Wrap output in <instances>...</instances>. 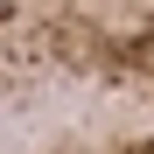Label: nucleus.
I'll return each mask as SVG.
<instances>
[{"label": "nucleus", "mask_w": 154, "mask_h": 154, "mask_svg": "<svg viewBox=\"0 0 154 154\" xmlns=\"http://www.w3.org/2000/svg\"><path fill=\"white\" fill-rule=\"evenodd\" d=\"M0 133L154 154V0H0Z\"/></svg>", "instance_id": "1"}]
</instances>
